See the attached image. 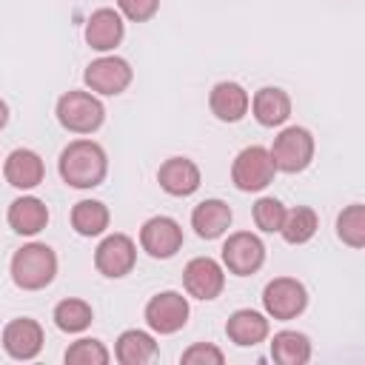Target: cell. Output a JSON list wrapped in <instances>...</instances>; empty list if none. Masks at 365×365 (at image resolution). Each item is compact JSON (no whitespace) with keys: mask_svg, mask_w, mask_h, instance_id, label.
I'll list each match as a JSON object with an SVG mask.
<instances>
[{"mask_svg":"<svg viewBox=\"0 0 365 365\" xmlns=\"http://www.w3.org/2000/svg\"><path fill=\"white\" fill-rule=\"evenodd\" d=\"M57 171H60L63 182L71 188H80V191L97 188L108 174L106 148L91 137H77L60 151Z\"/></svg>","mask_w":365,"mask_h":365,"instance_id":"6da1fadb","label":"cell"},{"mask_svg":"<svg viewBox=\"0 0 365 365\" xmlns=\"http://www.w3.org/2000/svg\"><path fill=\"white\" fill-rule=\"evenodd\" d=\"M11 282L23 291H43L57 277V254L46 242H26L11 257Z\"/></svg>","mask_w":365,"mask_h":365,"instance_id":"7a4b0ae2","label":"cell"},{"mask_svg":"<svg viewBox=\"0 0 365 365\" xmlns=\"http://www.w3.org/2000/svg\"><path fill=\"white\" fill-rule=\"evenodd\" d=\"M54 114H57V123L66 131L83 134V137L94 134L106 123V106H103V100L97 94H91V91H83V88H71V91L60 94Z\"/></svg>","mask_w":365,"mask_h":365,"instance_id":"3957f363","label":"cell"},{"mask_svg":"<svg viewBox=\"0 0 365 365\" xmlns=\"http://www.w3.org/2000/svg\"><path fill=\"white\" fill-rule=\"evenodd\" d=\"M314 134L302 125H288L282 128L274 143H271V160H274V168L282 171V174H299L311 165L314 160Z\"/></svg>","mask_w":365,"mask_h":365,"instance_id":"277c9868","label":"cell"},{"mask_svg":"<svg viewBox=\"0 0 365 365\" xmlns=\"http://www.w3.org/2000/svg\"><path fill=\"white\" fill-rule=\"evenodd\" d=\"M274 160L265 145H245L231 163V182L237 191L257 194L274 182Z\"/></svg>","mask_w":365,"mask_h":365,"instance_id":"5b68a950","label":"cell"},{"mask_svg":"<svg viewBox=\"0 0 365 365\" xmlns=\"http://www.w3.org/2000/svg\"><path fill=\"white\" fill-rule=\"evenodd\" d=\"M131 80H134L131 63L117 54H103V57L91 60L83 71L86 88L97 97H117L131 86Z\"/></svg>","mask_w":365,"mask_h":365,"instance_id":"8992f818","label":"cell"},{"mask_svg":"<svg viewBox=\"0 0 365 365\" xmlns=\"http://www.w3.org/2000/svg\"><path fill=\"white\" fill-rule=\"evenodd\" d=\"M262 308H265V317L271 319H279V322L297 319L308 308V291L297 277H274L262 288Z\"/></svg>","mask_w":365,"mask_h":365,"instance_id":"52a82bcc","label":"cell"},{"mask_svg":"<svg viewBox=\"0 0 365 365\" xmlns=\"http://www.w3.org/2000/svg\"><path fill=\"white\" fill-rule=\"evenodd\" d=\"M265 262V242L254 231H234L222 242V268L234 277H251Z\"/></svg>","mask_w":365,"mask_h":365,"instance_id":"ba28073f","label":"cell"},{"mask_svg":"<svg viewBox=\"0 0 365 365\" xmlns=\"http://www.w3.org/2000/svg\"><path fill=\"white\" fill-rule=\"evenodd\" d=\"M137 265V242L128 234H106L94 248V268L108 279H123Z\"/></svg>","mask_w":365,"mask_h":365,"instance_id":"9c48e42d","label":"cell"},{"mask_svg":"<svg viewBox=\"0 0 365 365\" xmlns=\"http://www.w3.org/2000/svg\"><path fill=\"white\" fill-rule=\"evenodd\" d=\"M188 314H191V305L180 291H160L145 302V322L154 334H163V336L185 328Z\"/></svg>","mask_w":365,"mask_h":365,"instance_id":"30bf717a","label":"cell"},{"mask_svg":"<svg viewBox=\"0 0 365 365\" xmlns=\"http://www.w3.org/2000/svg\"><path fill=\"white\" fill-rule=\"evenodd\" d=\"M182 285L185 294L194 299H217L225 288V268L214 257H194L182 268Z\"/></svg>","mask_w":365,"mask_h":365,"instance_id":"8fae6325","label":"cell"},{"mask_svg":"<svg viewBox=\"0 0 365 365\" xmlns=\"http://www.w3.org/2000/svg\"><path fill=\"white\" fill-rule=\"evenodd\" d=\"M140 248L154 259H171L182 248V225L165 214L145 220L140 228Z\"/></svg>","mask_w":365,"mask_h":365,"instance_id":"7c38bea8","label":"cell"},{"mask_svg":"<svg viewBox=\"0 0 365 365\" xmlns=\"http://www.w3.org/2000/svg\"><path fill=\"white\" fill-rule=\"evenodd\" d=\"M3 351L17 359V362H29L43 351V328L37 319L31 317H17L11 322H6L3 328Z\"/></svg>","mask_w":365,"mask_h":365,"instance_id":"4fadbf2b","label":"cell"},{"mask_svg":"<svg viewBox=\"0 0 365 365\" xmlns=\"http://www.w3.org/2000/svg\"><path fill=\"white\" fill-rule=\"evenodd\" d=\"M83 34H86V43H88L94 51L108 54V51H114V48L123 43V37H125L123 14H120L117 9L103 6V9L91 11V17L86 20V31H83Z\"/></svg>","mask_w":365,"mask_h":365,"instance_id":"5bb4252c","label":"cell"},{"mask_svg":"<svg viewBox=\"0 0 365 365\" xmlns=\"http://www.w3.org/2000/svg\"><path fill=\"white\" fill-rule=\"evenodd\" d=\"M157 182L171 197H191L200 188V182H202V174H200V165L194 160H188V157H168L157 168Z\"/></svg>","mask_w":365,"mask_h":365,"instance_id":"9a60e30c","label":"cell"},{"mask_svg":"<svg viewBox=\"0 0 365 365\" xmlns=\"http://www.w3.org/2000/svg\"><path fill=\"white\" fill-rule=\"evenodd\" d=\"M3 177L11 188L17 191H31L43 182L46 177V165H43V157L31 148H14L6 163H3Z\"/></svg>","mask_w":365,"mask_h":365,"instance_id":"2e32d148","label":"cell"},{"mask_svg":"<svg viewBox=\"0 0 365 365\" xmlns=\"http://www.w3.org/2000/svg\"><path fill=\"white\" fill-rule=\"evenodd\" d=\"M208 108L220 123H240L251 108V94L234 80H220L208 94Z\"/></svg>","mask_w":365,"mask_h":365,"instance_id":"e0dca14e","label":"cell"},{"mask_svg":"<svg viewBox=\"0 0 365 365\" xmlns=\"http://www.w3.org/2000/svg\"><path fill=\"white\" fill-rule=\"evenodd\" d=\"M231 220H234V211L220 197H208L197 202L191 211V228L200 240H220L231 228Z\"/></svg>","mask_w":365,"mask_h":365,"instance_id":"ac0fdd59","label":"cell"},{"mask_svg":"<svg viewBox=\"0 0 365 365\" xmlns=\"http://www.w3.org/2000/svg\"><path fill=\"white\" fill-rule=\"evenodd\" d=\"M6 222L14 234L20 237H34L48 225V205L40 197L23 194L17 200H11L9 211H6Z\"/></svg>","mask_w":365,"mask_h":365,"instance_id":"d6986e66","label":"cell"},{"mask_svg":"<svg viewBox=\"0 0 365 365\" xmlns=\"http://www.w3.org/2000/svg\"><path fill=\"white\" fill-rule=\"evenodd\" d=\"M251 111H254V120L259 125L277 128L291 117V97L279 86H262L251 97Z\"/></svg>","mask_w":365,"mask_h":365,"instance_id":"ffe728a7","label":"cell"},{"mask_svg":"<svg viewBox=\"0 0 365 365\" xmlns=\"http://www.w3.org/2000/svg\"><path fill=\"white\" fill-rule=\"evenodd\" d=\"M268 331H271L268 317L259 314V311H254V308H240V311H234V314L228 317V322H225V336H228L234 345H240V348H254V345H259V342L268 336Z\"/></svg>","mask_w":365,"mask_h":365,"instance_id":"44dd1931","label":"cell"},{"mask_svg":"<svg viewBox=\"0 0 365 365\" xmlns=\"http://www.w3.org/2000/svg\"><path fill=\"white\" fill-rule=\"evenodd\" d=\"M114 356L120 365H145L157 356V342L148 331H140V328H128L117 336V345H114Z\"/></svg>","mask_w":365,"mask_h":365,"instance_id":"7402d4cb","label":"cell"},{"mask_svg":"<svg viewBox=\"0 0 365 365\" xmlns=\"http://www.w3.org/2000/svg\"><path fill=\"white\" fill-rule=\"evenodd\" d=\"M271 359L279 365H305L311 359V339L302 331H277L271 339Z\"/></svg>","mask_w":365,"mask_h":365,"instance_id":"603a6c76","label":"cell"},{"mask_svg":"<svg viewBox=\"0 0 365 365\" xmlns=\"http://www.w3.org/2000/svg\"><path fill=\"white\" fill-rule=\"evenodd\" d=\"M108 222H111V214L100 200H80L71 208V228L80 237H100L106 234Z\"/></svg>","mask_w":365,"mask_h":365,"instance_id":"cb8c5ba5","label":"cell"},{"mask_svg":"<svg viewBox=\"0 0 365 365\" xmlns=\"http://www.w3.org/2000/svg\"><path fill=\"white\" fill-rule=\"evenodd\" d=\"M317 228H319L317 211L311 205H294V208L285 211V220H282L279 234H282V240L288 245H302V242H308L317 234Z\"/></svg>","mask_w":365,"mask_h":365,"instance_id":"d4e9b609","label":"cell"},{"mask_svg":"<svg viewBox=\"0 0 365 365\" xmlns=\"http://www.w3.org/2000/svg\"><path fill=\"white\" fill-rule=\"evenodd\" d=\"M54 325L63 331V334H80L86 331L91 322H94V311L86 299H77V297H68V299H60L54 305V314H51Z\"/></svg>","mask_w":365,"mask_h":365,"instance_id":"484cf974","label":"cell"},{"mask_svg":"<svg viewBox=\"0 0 365 365\" xmlns=\"http://www.w3.org/2000/svg\"><path fill=\"white\" fill-rule=\"evenodd\" d=\"M336 237L348 245V248H362L365 245V205L362 202H351L339 211L336 217Z\"/></svg>","mask_w":365,"mask_h":365,"instance_id":"4316f807","label":"cell"},{"mask_svg":"<svg viewBox=\"0 0 365 365\" xmlns=\"http://www.w3.org/2000/svg\"><path fill=\"white\" fill-rule=\"evenodd\" d=\"M63 359H66V365H108L111 354L100 339L83 336V339H77L66 348Z\"/></svg>","mask_w":365,"mask_h":365,"instance_id":"83f0119b","label":"cell"},{"mask_svg":"<svg viewBox=\"0 0 365 365\" xmlns=\"http://www.w3.org/2000/svg\"><path fill=\"white\" fill-rule=\"evenodd\" d=\"M285 205H282V200H277V197H259L257 202H254V208H251V217H254V225L259 228V231H265V234H279V228H282V220H285Z\"/></svg>","mask_w":365,"mask_h":365,"instance_id":"f1b7e54d","label":"cell"},{"mask_svg":"<svg viewBox=\"0 0 365 365\" xmlns=\"http://www.w3.org/2000/svg\"><path fill=\"white\" fill-rule=\"evenodd\" d=\"M180 362H185V365H222L225 354L214 342H194L182 351Z\"/></svg>","mask_w":365,"mask_h":365,"instance_id":"f546056e","label":"cell"},{"mask_svg":"<svg viewBox=\"0 0 365 365\" xmlns=\"http://www.w3.org/2000/svg\"><path fill=\"white\" fill-rule=\"evenodd\" d=\"M117 11L131 23H148L160 11V0H117Z\"/></svg>","mask_w":365,"mask_h":365,"instance_id":"4dcf8cb0","label":"cell"},{"mask_svg":"<svg viewBox=\"0 0 365 365\" xmlns=\"http://www.w3.org/2000/svg\"><path fill=\"white\" fill-rule=\"evenodd\" d=\"M6 123H9V106H6V100L0 97V131L6 128Z\"/></svg>","mask_w":365,"mask_h":365,"instance_id":"1f68e13d","label":"cell"}]
</instances>
